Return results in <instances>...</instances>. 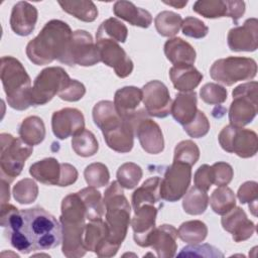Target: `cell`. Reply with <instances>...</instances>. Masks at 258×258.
Listing matches in <instances>:
<instances>
[{
    "label": "cell",
    "mask_w": 258,
    "mask_h": 258,
    "mask_svg": "<svg viewBox=\"0 0 258 258\" xmlns=\"http://www.w3.org/2000/svg\"><path fill=\"white\" fill-rule=\"evenodd\" d=\"M208 205L209 196L207 191L200 189L197 186H192L187 192H185L182 201L183 211L192 216H198L205 213Z\"/></svg>",
    "instance_id": "35"
},
{
    "label": "cell",
    "mask_w": 258,
    "mask_h": 258,
    "mask_svg": "<svg viewBox=\"0 0 258 258\" xmlns=\"http://www.w3.org/2000/svg\"><path fill=\"white\" fill-rule=\"evenodd\" d=\"M85 94H86L85 86L77 80H71L68 87L58 94V97L61 100H64L68 102H77L81 100Z\"/></svg>",
    "instance_id": "51"
},
{
    "label": "cell",
    "mask_w": 258,
    "mask_h": 258,
    "mask_svg": "<svg viewBox=\"0 0 258 258\" xmlns=\"http://www.w3.org/2000/svg\"><path fill=\"white\" fill-rule=\"evenodd\" d=\"M9 184L10 182H8L7 180L1 179V205L7 204L9 202Z\"/></svg>",
    "instance_id": "55"
},
{
    "label": "cell",
    "mask_w": 258,
    "mask_h": 258,
    "mask_svg": "<svg viewBox=\"0 0 258 258\" xmlns=\"http://www.w3.org/2000/svg\"><path fill=\"white\" fill-rule=\"evenodd\" d=\"M170 81L177 91L192 92L202 82L203 75L192 64H174L169 70Z\"/></svg>",
    "instance_id": "25"
},
{
    "label": "cell",
    "mask_w": 258,
    "mask_h": 258,
    "mask_svg": "<svg viewBox=\"0 0 258 258\" xmlns=\"http://www.w3.org/2000/svg\"><path fill=\"white\" fill-rule=\"evenodd\" d=\"M181 31L185 36L201 39L209 32V27L199 18L194 16L185 17L181 22Z\"/></svg>",
    "instance_id": "48"
},
{
    "label": "cell",
    "mask_w": 258,
    "mask_h": 258,
    "mask_svg": "<svg viewBox=\"0 0 258 258\" xmlns=\"http://www.w3.org/2000/svg\"><path fill=\"white\" fill-rule=\"evenodd\" d=\"M218 139L225 151L239 157L250 158L257 153L258 137L253 130L228 125L222 129Z\"/></svg>",
    "instance_id": "11"
},
{
    "label": "cell",
    "mask_w": 258,
    "mask_h": 258,
    "mask_svg": "<svg viewBox=\"0 0 258 258\" xmlns=\"http://www.w3.org/2000/svg\"><path fill=\"white\" fill-rule=\"evenodd\" d=\"M223 229L232 234L235 242H243L251 238L255 232V224L247 218L243 209L235 207L225 214L221 220Z\"/></svg>",
    "instance_id": "21"
},
{
    "label": "cell",
    "mask_w": 258,
    "mask_h": 258,
    "mask_svg": "<svg viewBox=\"0 0 258 258\" xmlns=\"http://www.w3.org/2000/svg\"><path fill=\"white\" fill-rule=\"evenodd\" d=\"M142 175L143 172L139 165L133 162H126L117 170V181L122 187L132 189L138 184Z\"/></svg>",
    "instance_id": "41"
},
{
    "label": "cell",
    "mask_w": 258,
    "mask_h": 258,
    "mask_svg": "<svg viewBox=\"0 0 258 258\" xmlns=\"http://www.w3.org/2000/svg\"><path fill=\"white\" fill-rule=\"evenodd\" d=\"M72 147L77 155L82 157H90L97 153L99 144L95 135L91 131L84 129L80 133L73 136Z\"/></svg>",
    "instance_id": "40"
},
{
    "label": "cell",
    "mask_w": 258,
    "mask_h": 258,
    "mask_svg": "<svg viewBox=\"0 0 258 258\" xmlns=\"http://www.w3.org/2000/svg\"><path fill=\"white\" fill-rule=\"evenodd\" d=\"M29 173L34 179L43 184L58 185L61 175V163L53 157H47L31 164Z\"/></svg>",
    "instance_id": "28"
},
{
    "label": "cell",
    "mask_w": 258,
    "mask_h": 258,
    "mask_svg": "<svg viewBox=\"0 0 258 258\" xmlns=\"http://www.w3.org/2000/svg\"><path fill=\"white\" fill-rule=\"evenodd\" d=\"M14 200L22 205L33 203L38 196V186L31 178H24L19 180L12 190Z\"/></svg>",
    "instance_id": "42"
},
{
    "label": "cell",
    "mask_w": 258,
    "mask_h": 258,
    "mask_svg": "<svg viewBox=\"0 0 258 258\" xmlns=\"http://www.w3.org/2000/svg\"><path fill=\"white\" fill-rule=\"evenodd\" d=\"M192 10L206 18L229 17V4L222 0H199L192 5Z\"/></svg>",
    "instance_id": "39"
},
{
    "label": "cell",
    "mask_w": 258,
    "mask_h": 258,
    "mask_svg": "<svg viewBox=\"0 0 258 258\" xmlns=\"http://www.w3.org/2000/svg\"><path fill=\"white\" fill-rule=\"evenodd\" d=\"M181 22L182 19L179 14L168 10L159 12L154 19V25L157 32L165 37L174 36L179 31Z\"/></svg>",
    "instance_id": "37"
},
{
    "label": "cell",
    "mask_w": 258,
    "mask_h": 258,
    "mask_svg": "<svg viewBox=\"0 0 258 258\" xmlns=\"http://www.w3.org/2000/svg\"><path fill=\"white\" fill-rule=\"evenodd\" d=\"M141 147L149 154H158L164 149V139L159 125L154 122L144 108H140L130 120Z\"/></svg>",
    "instance_id": "14"
},
{
    "label": "cell",
    "mask_w": 258,
    "mask_h": 258,
    "mask_svg": "<svg viewBox=\"0 0 258 258\" xmlns=\"http://www.w3.org/2000/svg\"><path fill=\"white\" fill-rule=\"evenodd\" d=\"M207 235L208 227L200 220L186 221L182 223L177 230L179 239L188 244L202 243L207 238Z\"/></svg>",
    "instance_id": "36"
},
{
    "label": "cell",
    "mask_w": 258,
    "mask_h": 258,
    "mask_svg": "<svg viewBox=\"0 0 258 258\" xmlns=\"http://www.w3.org/2000/svg\"><path fill=\"white\" fill-rule=\"evenodd\" d=\"M87 210L78 192L68 195L61 202L60 227H61V250L68 258H78L86 254L84 245L85 220Z\"/></svg>",
    "instance_id": "3"
},
{
    "label": "cell",
    "mask_w": 258,
    "mask_h": 258,
    "mask_svg": "<svg viewBox=\"0 0 258 258\" xmlns=\"http://www.w3.org/2000/svg\"><path fill=\"white\" fill-rule=\"evenodd\" d=\"M141 90L144 109L149 116L165 118L170 114L172 101L167 87L162 82L150 81Z\"/></svg>",
    "instance_id": "15"
},
{
    "label": "cell",
    "mask_w": 258,
    "mask_h": 258,
    "mask_svg": "<svg viewBox=\"0 0 258 258\" xmlns=\"http://www.w3.org/2000/svg\"><path fill=\"white\" fill-rule=\"evenodd\" d=\"M37 9L26 1L17 2L11 11L10 26L11 29L20 36L29 35L35 27L37 21Z\"/></svg>",
    "instance_id": "23"
},
{
    "label": "cell",
    "mask_w": 258,
    "mask_h": 258,
    "mask_svg": "<svg viewBox=\"0 0 258 258\" xmlns=\"http://www.w3.org/2000/svg\"><path fill=\"white\" fill-rule=\"evenodd\" d=\"M84 176L88 185L93 187H103L110 179L108 167L101 162L89 164L84 170Z\"/></svg>",
    "instance_id": "43"
},
{
    "label": "cell",
    "mask_w": 258,
    "mask_h": 258,
    "mask_svg": "<svg viewBox=\"0 0 258 258\" xmlns=\"http://www.w3.org/2000/svg\"><path fill=\"white\" fill-rule=\"evenodd\" d=\"M209 202L212 210L221 216H224L236 207L235 194L227 185L218 186L212 192Z\"/></svg>",
    "instance_id": "34"
},
{
    "label": "cell",
    "mask_w": 258,
    "mask_h": 258,
    "mask_svg": "<svg viewBox=\"0 0 258 258\" xmlns=\"http://www.w3.org/2000/svg\"><path fill=\"white\" fill-rule=\"evenodd\" d=\"M197 101V93L195 91L177 94L170 109L173 119L182 126L189 123L198 112Z\"/></svg>",
    "instance_id": "27"
},
{
    "label": "cell",
    "mask_w": 258,
    "mask_h": 258,
    "mask_svg": "<svg viewBox=\"0 0 258 258\" xmlns=\"http://www.w3.org/2000/svg\"><path fill=\"white\" fill-rule=\"evenodd\" d=\"M200 158V149L191 140L180 141L174 148L173 161L186 163L190 166L196 164Z\"/></svg>",
    "instance_id": "44"
},
{
    "label": "cell",
    "mask_w": 258,
    "mask_h": 258,
    "mask_svg": "<svg viewBox=\"0 0 258 258\" xmlns=\"http://www.w3.org/2000/svg\"><path fill=\"white\" fill-rule=\"evenodd\" d=\"M78 179V170L70 163H61V175L58 186H68Z\"/></svg>",
    "instance_id": "53"
},
{
    "label": "cell",
    "mask_w": 258,
    "mask_h": 258,
    "mask_svg": "<svg viewBox=\"0 0 258 258\" xmlns=\"http://www.w3.org/2000/svg\"><path fill=\"white\" fill-rule=\"evenodd\" d=\"M201 99L209 105H220L227 100V90L216 83H208L204 85L200 91Z\"/></svg>",
    "instance_id": "45"
},
{
    "label": "cell",
    "mask_w": 258,
    "mask_h": 258,
    "mask_svg": "<svg viewBox=\"0 0 258 258\" xmlns=\"http://www.w3.org/2000/svg\"><path fill=\"white\" fill-rule=\"evenodd\" d=\"M78 194L85 204L87 210V219L89 221L102 219L105 212V205L101 192L97 190L96 187L88 186L78 191Z\"/></svg>",
    "instance_id": "32"
},
{
    "label": "cell",
    "mask_w": 258,
    "mask_h": 258,
    "mask_svg": "<svg viewBox=\"0 0 258 258\" xmlns=\"http://www.w3.org/2000/svg\"><path fill=\"white\" fill-rule=\"evenodd\" d=\"M128 36L126 25L115 17H110L103 21L96 33L97 38H109L116 42H125Z\"/></svg>",
    "instance_id": "38"
},
{
    "label": "cell",
    "mask_w": 258,
    "mask_h": 258,
    "mask_svg": "<svg viewBox=\"0 0 258 258\" xmlns=\"http://www.w3.org/2000/svg\"><path fill=\"white\" fill-rule=\"evenodd\" d=\"M113 12L117 17L129 22L134 26L147 28L152 22V16L147 10L137 7L130 1L121 0L115 2Z\"/></svg>",
    "instance_id": "26"
},
{
    "label": "cell",
    "mask_w": 258,
    "mask_h": 258,
    "mask_svg": "<svg viewBox=\"0 0 258 258\" xmlns=\"http://www.w3.org/2000/svg\"><path fill=\"white\" fill-rule=\"evenodd\" d=\"M84 245L87 251L94 252L99 257L115 256L119 250L118 247L111 243L107 224L102 219L90 221V223L86 224Z\"/></svg>",
    "instance_id": "17"
},
{
    "label": "cell",
    "mask_w": 258,
    "mask_h": 258,
    "mask_svg": "<svg viewBox=\"0 0 258 258\" xmlns=\"http://www.w3.org/2000/svg\"><path fill=\"white\" fill-rule=\"evenodd\" d=\"M73 31L70 25L61 20L52 19L45 23L40 32L26 45V55L36 66L59 61L66 55Z\"/></svg>",
    "instance_id": "2"
},
{
    "label": "cell",
    "mask_w": 258,
    "mask_h": 258,
    "mask_svg": "<svg viewBox=\"0 0 258 258\" xmlns=\"http://www.w3.org/2000/svg\"><path fill=\"white\" fill-rule=\"evenodd\" d=\"M51 128L54 136L60 140L75 136L85 129L84 115L76 108L55 111L51 117Z\"/></svg>",
    "instance_id": "18"
},
{
    "label": "cell",
    "mask_w": 258,
    "mask_h": 258,
    "mask_svg": "<svg viewBox=\"0 0 258 258\" xmlns=\"http://www.w3.org/2000/svg\"><path fill=\"white\" fill-rule=\"evenodd\" d=\"M258 83L247 82L237 86L233 92V101L229 109L230 125L243 127L251 123L258 111Z\"/></svg>",
    "instance_id": "8"
},
{
    "label": "cell",
    "mask_w": 258,
    "mask_h": 258,
    "mask_svg": "<svg viewBox=\"0 0 258 258\" xmlns=\"http://www.w3.org/2000/svg\"><path fill=\"white\" fill-rule=\"evenodd\" d=\"M157 208L154 205L145 204L134 210V217L131 220L133 238L140 247H148V239L155 229Z\"/></svg>",
    "instance_id": "20"
},
{
    "label": "cell",
    "mask_w": 258,
    "mask_h": 258,
    "mask_svg": "<svg viewBox=\"0 0 258 258\" xmlns=\"http://www.w3.org/2000/svg\"><path fill=\"white\" fill-rule=\"evenodd\" d=\"M71 82L68 73L60 67H48L35 78L30 91L32 106L48 103L56 94L63 91Z\"/></svg>",
    "instance_id": "10"
},
{
    "label": "cell",
    "mask_w": 258,
    "mask_h": 258,
    "mask_svg": "<svg viewBox=\"0 0 258 258\" xmlns=\"http://www.w3.org/2000/svg\"><path fill=\"white\" fill-rule=\"evenodd\" d=\"M177 256L187 257H207V258H222L224 254L216 247L210 244H189L183 247Z\"/></svg>",
    "instance_id": "46"
},
{
    "label": "cell",
    "mask_w": 258,
    "mask_h": 258,
    "mask_svg": "<svg viewBox=\"0 0 258 258\" xmlns=\"http://www.w3.org/2000/svg\"><path fill=\"white\" fill-rule=\"evenodd\" d=\"M164 4L166 5H169V6H172L174 8H177V9H181L183 8L186 4H187V1H163Z\"/></svg>",
    "instance_id": "56"
},
{
    "label": "cell",
    "mask_w": 258,
    "mask_h": 258,
    "mask_svg": "<svg viewBox=\"0 0 258 258\" xmlns=\"http://www.w3.org/2000/svg\"><path fill=\"white\" fill-rule=\"evenodd\" d=\"M93 120L101 129L106 144L114 151L127 153L134 145L132 124L122 118L111 101H100L93 108Z\"/></svg>",
    "instance_id": "4"
},
{
    "label": "cell",
    "mask_w": 258,
    "mask_h": 258,
    "mask_svg": "<svg viewBox=\"0 0 258 258\" xmlns=\"http://www.w3.org/2000/svg\"><path fill=\"white\" fill-rule=\"evenodd\" d=\"M0 77L8 105L15 110L23 111L31 104V80L22 63L13 56H2Z\"/></svg>",
    "instance_id": "5"
},
{
    "label": "cell",
    "mask_w": 258,
    "mask_h": 258,
    "mask_svg": "<svg viewBox=\"0 0 258 258\" xmlns=\"http://www.w3.org/2000/svg\"><path fill=\"white\" fill-rule=\"evenodd\" d=\"M142 101V90L127 86L116 91L114 96V106L119 115L129 121L139 111V105Z\"/></svg>",
    "instance_id": "24"
},
{
    "label": "cell",
    "mask_w": 258,
    "mask_h": 258,
    "mask_svg": "<svg viewBox=\"0 0 258 258\" xmlns=\"http://www.w3.org/2000/svg\"><path fill=\"white\" fill-rule=\"evenodd\" d=\"M0 225L6 228L11 245L23 254L52 249L61 242L60 224L41 208L19 211L8 203L1 205Z\"/></svg>",
    "instance_id": "1"
},
{
    "label": "cell",
    "mask_w": 258,
    "mask_h": 258,
    "mask_svg": "<svg viewBox=\"0 0 258 258\" xmlns=\"http://www.w3.org/2000/svg\"><path fill=\"white\" fill-rule=\"evenodd\" d=\"M0 141L1 179L12 182L21 173L25 160L33 152V146L24 143L20 138H15L8 133H1Z\"/></svg>",
    "instance_id": "7"
},
{
    "label": "cell",
    "mask_w": 258,
    "mask_h": 258,
    "mask_svg": "<svg viewBox=\"0 0 258 258\" xmlns=\"http://www.w3.org/2000/svg\"><path fill=\"white\" fill-rule=\"evenodd\" d=\"M160 180L161 179L158 176L150 177L146 179L137 189H135L131 199L133 210H136L145 204L154 205L160 201Z\"/></svg>",
    "instance_id": "30"
},
{
    "label": "cell",
    "mask_w": 258,
    "mask_h": 258,
    "mask_svg": "<svg viewBox=\"0 0 258 258\" xmlns=\"http://www.w3.org/2000/svg\"><path fill=\"white\" fill-rule=\"evenodd\" d=\"M103 202L106 209V224L113 245L120 248L131 223L130 205L118 181H112L105 190Z\"/></svg>",
    "instance_id": "6"
},
{
    "label": "cell",
    "mask_w": 258,
    "mask_h": 258,
    "mask_svg": "<svg viewBox=\"0 0 258 258\" xmlns=\"http://www.w3.org/2000/svg\"><path fill=\"white\" fill-rule=\"evenodd\" d=\"M96 46L100 59L112 68L119 78H127L133 71V61L118 42L109 38H97Z\"/></svg>",
    "instance_id": "16"
},
{
    "label": "cell",
    "mask_w": 258,
    "mask_h": 258,
    "mask_svg": "<svg viewBox=\"0 0 258 258\" xmlns=\"http://www.w3.org/2000/svg\"><path fill=\"white\" fill-rule=\"evenodd\" d=\"M190 179L191 166L183 162L172 161V164L167 167L160 180V198L170 203L180 200L185 195Z\"/></svg>",
    "instance_id": "13"
},
{
    "label": "cell",
    "mask_w": 258,
    "mask_h": 258,
    "mask_svg": "<svg viewBox=\"0 0 258 258\" xmlns=\"http://www.w3.org/2000/svg\"><path fill=\"white\" fill-rule=\"evenodd\" d=\"M62 10L84 22H93L98 16V9L93 1H58Z\"/></svg>",
    "instance_id": "33"
},
{
    "label": "cell",
    "mask_w": 258,
    "mask_h": 258,
    "mask_svg": "<svg viewBox=\"0 0 258 258\" xmlns=\"http://www.w3.org/2000/svg\"><path fill=\"white\" fill-rule=\"evenodd\" d=\"M238 200L241 204L257 203L258 198V183L256 181H246L238 189Z\"/></svg>",
    "instance_id": "52"
},
{
    "label": "cell",
    "mask_w": 258,
    "mask_h": 258,
    "mask_svg": "<svg viewBox=\"0 0 258 258\" xmlns=\"http://www.w3.org/2000/svg\"><path fill=\"white\" fill-rule=\"evenodd\" d=\"M20 139L30 145L41 143L45 137V126L41 118L37 116H29L25 118L18 129Z\"/></svg>",
    "instance_id": "31"
},
{
    "label": "cell",
    "mask_w": 258,
    "mask_h": 258,
    "mask_svg": "<svg viewBox=\"0 0 258 258\" xmlns=\"http://www.w3.org/2000/svg\"><path fill=\"white\" fill-rule=\"evenodd\" d=\"M99 61H101L99 51L92 35L86 30L74 31L66 55L60 62L70 67L76 64L92 67Z\"/></svg>",
    "instance_id": "12"
},
{
    "label": "cell",
    "mask_w": 258,
    "mask_h": 258,
    "mask_svg": "<svg viewBox=\"0 0 258 258\" xmlns=\"http://www.w3.org/2000/svg\"><path fill=\"white\" fill-rule=\"evenodd\" d=\"M183 130L192 138H201L208 134L210 130V122L201 110H198L196 117L186 125H183Z\"/></svg>",
    "instance_id": "47"
},
{
    "label": "cell",
    "mask_w": 258,
    "mask_h": 258,
    "mask_svg": "<svg viewBox=\"0 0 258 258\" xmlns=\"http://www.w3.org/2000/svg\"><path fill=\"white\" fill-rule=\"evenodd\" d=\"M227 41L232 51H255L258 47L257 18H249L243 25L230 29Z\"/></svg>",
    "instance_id": "19"
},
{
    "label": "cell",
    "mask_w": 258,
    "mask_h": 258,
    "mask_svg": "<svg viewBox=\"0 0 258 258\" xmlns=\"http://www.w3.org/2000/svg\"><path fill=\"white\" fill-rule=\"evenodd\" d=\"M177 230L167 224L155 227L148 239V247H151L160 258L173 257L177 250Z\"/></svg>",
    "instance_id": "22"
},
{
    "label": "cell",
    "mask_w": 258,
    "mask_h": 258,
    "mask_svg": "<svg viewBox=\"0 0 258 258\" xmlns=\"http://www.w3.org/2000/svg\"><path fill=\"white\" fill-rule=\"evenodd\" d=\"M257 74V63L251 57L228 56L217 59L210 69L211 78L225 86L252 80Z\"/></svg>",
    "instance_id": "9"
},
{
    "label": "cell",
    "mask_w": 258,
    "mask_h": 258,
    "mask_svg": "<svg viewBox=\"0 0 258 258\" xmlns=\"http://www.w3.org/2000/svg\"><path fill=\"white\" fill-rule=\"evenodd\" d=\"M194 182L195 186L205 191H208L212 184H214V173L212 166L208 164L201 165L195 173Z\"/></svg>",
    "instance_id": "50"
},
{
    "label": "cell",
    "mask_w": 258,
    "mask_h": 258,
    "mask_svg": "<svg viewBox=\"0 0 258 258\" xmlns=\"http://www.w3.org/2000/svg\"><path fill=\"white\" fill-rule=\"evenodd\" d=\"M214 173V184L218 186L228 185L234 176V171L232 166L224 161L216 162L212 165Z\"/></svg>",
    "instance_id": "49"
},
{
    "label": "cell",
    "mask_w": 258,
    "mask_h": 258,
    "mask_svg": "<svg viewBox=\"0 0 258 258\" xmlns=\"http://www.w3.org/2000/svg\"><path fill=\"white\" fill-rule=\"evenodd\" d=\"M229 17L232 18L234 24L238 23V20L243 16L245 12V2L244 1H229Z\"/></svg>",
    "instance_id": "54"
},
{
    "label": "cell",
    "mask_w": 258,
    "mask_h": 258,
    "mask_svg": "<svg viewBox=\"0 0 258 258\" xmlns=\"http://www.w3.org/2000/svg\"><path fill=\"white\" fill-rule=\"evenodd\" d=\"M164 53L166 58L174 64H194L196 61V50L185 40L180 37H172L164 43Z\"/></svg>",
    "instance_id": "29"
}]
</instances>
